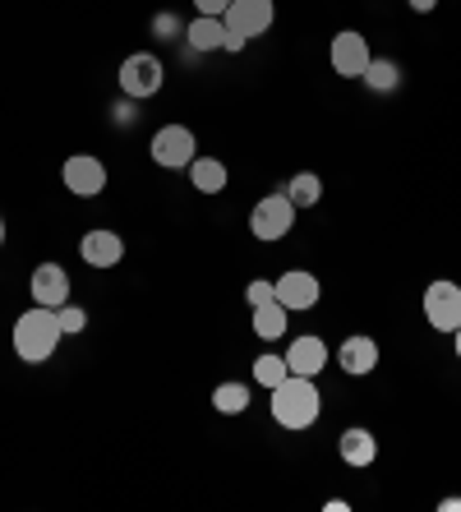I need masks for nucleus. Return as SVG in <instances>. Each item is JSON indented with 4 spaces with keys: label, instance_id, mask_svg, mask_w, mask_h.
I'll use <instances>...</instances> for the list:
<instances>
[{
    "label": "nucleus",
    "instance_id": "nucleus-22",
    "mask_svg": "<svg viewBox=\"0 0 461 512\" xmlns=\"http://www.w3.org/2000/svg\"><path fill=\"white\" fill-rule=\"evenodd\" d=\"M286 374H291V370H286V356H272V351H263V356L254 360V383H259V388H268V393L286 379Z\"/></svg>",
    "mask_w": 461,
    "mask_h": 512
},
{
    "label": "nucleus",
    "instance_id": "nucleus-16",
    "mask_svg": "<svg viewBox=\"0 0 461 512\" xmlns=\"http://www.w3.org/2000/svg\"><path fill=\"white\" fill-rule=\"evenodd\" d=\"M185 42H190L194 56H208V51H226V24L213 14H199L194 24H185Z\"/></svg>",
    "mask_w": 461,
    "mask_h": 512
},
{
    "label": "nucleus",
    "instance_id": "nucleus-4",
    "mask_svg": "<svg viewBox=\"0 0 461 512\" xmlns=\"http://www.w3.org/2000/svg\"><path fill=\"white\" fill-rule=\"evenodd\" d=\"M120 93L134 97V102H143V97H157L166 84V65L157 51H134V56L120 60Z\"/></svg>",
    "mask_w": 461,
    "mask_h": 512
},
{
    "label": "nucleus",
    "instance_id": "nucleus-26",
    "mask_svg": "<svg viewBox=\"0 0 461 512\" xmlns=\"http://www.w3.org/2000/svg\"><path fill=\"white\" fill-rule=\"evenodd\" d=\"M111 120H116V125H134V120H139L134 97H116V102H111Z\"/></svg>",
    "mask_w": 461,
    "mask_h": 512
},
{
    "label": "nucleus",
    "instance_id": "nucleus-11",
    "mask_svg": "<svg viewBox=\"0 0 461 512\" xmlns=\"http://www.w3.org/2000/svg\"><path fill=\"white\" fill-rule=\"evenodd\" d=\"M332 360L342 365V374H351V379H365V374L379 370V342L369 333H351L342 337V346L332 351Z\"/></svg>",
    "mask_w": 461,
    "mask_h": 512
},
{
    "label": "nucleus",
    "instance_id": "nucleus-28",
    "mask_svg": "<svg viewBox=\"0 0 461 512\" xmlns=\"http://www.w3.org/2000/svg\"><path fill=\"white\" fill-rule=\"evenodd\" d=\"M406 5H411L415 14H434L438 10V0H406Z\"/></svg>",
    "mask_w": 461,
    "mask_h": 512
},
{
    "label": "nucleus",
    "instance_id": "nucleus-14",
    "mask_svg": "<svg viewBox=\"0 0 461 512\" xmlns=\"http://www.w3.org/2000/svg\"><path fill=\"white\" fill-rule=\"evenodd\" d=\"M272 286H277V300H282V305H286L291 314H296V310H314V305L323 300L319 277L305 273V268H291V273H282Z\"/></svg>",
    "mask_w": 461,
    "mask_h": 512
},
{
    "label": "nucleus",
    "instance_id": "nucleus-24",
    "mask_svg": "<svg viewBox=\"0 0 461 512\" xmlns=\"http://www.w3.org/2000/svg\"><path fill=\"white\" fill-rule=\"evenodd\" d=\"M56 314H60V328H65V337H83V333H88V310H83V305L65 300Z\"/></svg>",
    "mask_w": 461,
    "mask_h": 512
},
{
    "label": "nucleus",
    "instance_id": "nucleus-12",
    "mask_svg": "<svg viewBox=\"0 0 461 512\" xmlns=\"http://www.w3.org/2000/svg\"><path fill=\"white\" fill-rule=\"evenodd\" d=\"M328 360H332V346L314 333H300L296 342L286 346V370L305 374V379H319V374L328 370Z\"/></svg>",
    "mask_w": 461,
    "mask_h": 512
},
{
    "label": "nucleus",
    "instance_id": "nucleus-27",
    "mask_svg": "<svg viewBox=\"0 0 461 512\" xmlns=\"http://www.w3.org/2000/svg\"><path fill=\"white\" fill-rule=\"evenodd\" d=\"M226 5H231V0H194V10H199V14H213V19H222Z\"/></svg>",
    "mask_w": 461,
    "mask_h": 512
},
{
    "label": "nucleus",
    "instance_id": "nucleus-9",
    "mask_svg": "<svg viewBox=\"0 0 461 512\" xmlns=\"http://www.w3.org/2000/svg\"><path fill=\"white\" fill-rule=\"evenodd\" d=\"M328 60H332V74H342V79H360L369 70V51L365 33H355V28H342V33H332V47H328Z\"/></svg>",
    "mask_w": 461,
    "mask_h": 512
},
{
    "label": "nucleus",
    "instance_id": "nucleus-13",
    "mask_svg": "<svg viewBox=\"0 0 461 512\" xmlns=\"http://www.w3.org/2000/svg\"><path fill=\"white\" fill-rule=\"evenodd\" d=\"M28 296L33 305H47V310H60L70 300V273L60 263H37L33 277H28Z\"/></svg>",
    "mask_w": 461,
    "mask_h": 512
},
{
    "label": "nucleus",
    "instance_id": "nucleus-2",
    "mask_svg": "<svg viewBox=\"0 0 461 512\" xmlns=\"http://www.w3.org/2000/svg\"><path fill=\"white\" fill-rule=\"evenodd\" d=\"M319 416H323V393L314 379L286 374V379L272 388V420L282 429H309V425H319Z\"/></svg>",
    "mask_w": 461,
    "mask_h": 512
},
{
    "label": "nucleus",
    "instance_id": "nucleus-20",
    "mask_svg": "<svg viewBox=\"0 0 461 512\" xmlns=\"http://www.w3.org/2000/svg\"><path fill=\"white\" fill-rule=\"evenodd\" d=\"M213 411L217 416H245L249 411V383L240 379H226L213 388Z\"/></svg>",
    "mask_w": 461,
    "mask_h": 512
},
{
    "label": "nucleus",
    "instance_id": "nucleus-8",
    "mask_svg": "<svg viewBox=\"0 0 461 512\" xmlns=\"http://www.w3.org/2000/svg\"><path fill=\"white\" fill-rule=\"evenodd\" d=\"M226 33H240L249 42V37H263L272 24H277V5L272 0H231L222 14Z\"/></svg>",
    "mask_w": 461,
    "mask_h": 512
},
{
    "label": "nucleus",
    "instance_id": "nucleus-23",
    "mask_svg": "<svg viewBox=\"0 0 461 512\" xmlns=\"http://www.w3.org/2000/svg\"><path fill=\"white\" fill-rule=\"evenodd\" d=\"M153 37L157 42H180V37H185V19H180L176 10H162V14H153Z\"/></svg>",
    "mask_w": 461,
    "mask_h": 512
},
{
    "label": "nucleus",
    "instance_id": "nucleus-1",
    "mask_svg": "<svg viewBox=\"0 0 461 512\" xmlns=\"http://www.w3.org/2000/svg\"><path fill=\"white\" fill-rule=\"evenodd\" d=\"M14 356L24 360V365H47L56 356V346L65 342V328H60V314L47 310V305H33L14 319Z\"/></svg>",
    "mask_w": 461,
    "mask_h": 512
},
{
    "label": "nucleus",
    "instance_id": "nucleus-10",
    "mask_svg": "<svg viewBox=\"0 0 461 512\" xmlns=\"http://www.w3.org/2000/svg\"><path fill=\"white\" fill-rule=\"evenodd\" d=\"M79 259L97 273H107V268H120L125 259V236L120 231H107V227H93L79 236Z\"/></svg>",
    "mask_w": 461,
    "mask_h": 512
},
{
    "label": "nucleus",
    "instance_id": "nucleus-32",
    "mask_svg": "<svg viewBox=\"0 0 461 512\" xmlns=\"http://www.w3.org/2000/svg\"><path fill=\"white\" fill-rule=\"evenodd\" d=\"M0 245H5V217H0Z\"/></svg>",
    "mask_w": 461,
    "mask_h": 512
},
{
    "label": "nucleus",
    "instance_id": "nucleus-18",
    "mask_svg": "<svg viewBox=\"0 0 461 512\" xmlns=\"http://www.w3.org/2000/svg\"><path fill=\"white\" fill-rule=\"evenodd\" d=\"M360 84H365L369 93H397V88H402V65L392 56H374L369 70L360 74Z\"/></svg>",
    "mask_w": 461,
    "mask_h": 512
},
{
    "label": "nucleus",
    "instance_id": "nucleus-29",
    "mask_svg": "<svg viewBox=\"0 0 461 512\" xmlns=\"http://www.w3.org/2000/svg\"><path fill=\"white\" fill-rule=\"evenodd\" d=\"M245 47H249V42L240 33H226V51H245Z\"/></svg>",
    "mask_w": 461,
    "mask_h": 512
},
{
    "label": "nucleus",
    "instance_id": "nucleus-21",
    "mask_svg": "<svg viewBox=\"0 0 461 512\" xmlns=\"http://www.w3.org/2000/svg\"><path fill=\"white\" fill-rule=\"evenodd\" d=\"M286 199L296 203V208H314V203L323 199V180H319V171H296V176L286 180Z\"/></svg>",
    "mask_w": 461,
    "mask_h": 512
},
{
    "label": "nucleus",
    "instance_id": "nucleus-17",
    "mask_svg": "<svg viewBox=\"0 0 461 512\" xmlns=\"http://www.w3.org/2000/svg\"><path fill=\"white\" fill-rule=\"evenodd\" d=\"M185 171H190V185H194V190L208 194V199H213V194H222L226 185H231V176H226V162H222V157H194Z\"/></svg>",
    "mask_w": 461,
    "mask_h": 512
},
{
    "label": "nucleus",
    "instance_id": "nucleus-31",
    "mask_svg": "<svg viewBox=\"0 0 461 512\" xmlns=\"http://www.w3.org/2000/svg\"><path fill=\"white\" fill-rule=\"evenodd\" d=\"M452 351H457V360H461V328L452 333Z\"/></svg>",
    "mask_w": 461,
    "mask_h": 512
},
{
    "label": "nucleus",
    "instance_id": "nucleus-3",
    "mask_svg": "<svg viewBox=\"0 0 461 512\" xmlns=\"http://www.w3.org/2000/svg\"><path fill=\"white\" fill-rule=\"evenodd\" d=\"M296 203L286 199L282 190L277 194H263L254 208H249V236L263 240V245H277V240L291 236V227H296Z\"/></svg>",
    "mask_w": 461,
    "mask_h": 512
},
{
    "label": "nucleus",
    "instance_id": "nucleus-6",
    "mask_svg": "<svg viewBox=\"0 0 461 512\" xmlns=\"http://www.w3.org/2000/svg\"><path fill=\"white\" fill-rule=\"evenodd\" d=\"M425 323L434 328V333H457L461 328V286L452 282V277H438V282L425 286Z\"/></svg>",
    "mask_w": 461,
    "mask_h": 512
},
{
    "label": "nucleus",
    "instance_id": "nucleus-30",
    "mask_svg": "<svg viewBox=\"0 0 461 512\" xmlns=\"http://www.w3.org/2000/svg\"><path fill=\"white\" fill-rule=\"evenodd\" d=\"M438 508H443V512H461V499H438Z\"/></svg>",
    "mask_w": 461,
    "mask_h": 512
},
{
    "label": "nucleus",
    "instance_id": "nucleus-15",
    "mask_svg": "<svg viewBox=\"0 0 461 512\" xmlns=\"http://www.w3.org/2000/svg\"><path fill=\"white\" fill-rule=\"evenodd\" d=\"M337 457H342L346 466H355V471H369V466L379 462V439H374L365 425H351V429H342V439H337Z\"/></svg>",
    "mask_w": 461,
    "mask_h": 512
},
{
    "label": "nucleus",
    "instance_id": "nucleus-19",
    "mask_svg": "<svg viewBox=\"0 0 461 512\" xmlns=\"http://www.w3.org/2000/svg\"><path fill=\"white\" fill-rule=\"evenodd\" d=\"M286 319H291V310H286L282 300L254 305V337H263V342H277V337H286Z\"/></svg>",
    "mask_w": 461,
    "mask_h": 512
},
{
    "label": "nucleus",
    "instance_id": "nucleus-25",
    "mask_svg": "<svg viewBox=\"0 0 461 512\" xmlns=\"http://www.w3.org/2000/svg\"><path fill=\"white\" fill-rule=\"evenodd\" d=\"M245 300H249V310H254V305H268V300H277V286H272L268 277H254V282L245 286Z\"/></svg>",
    "mask_w": 461,
    "mask_h": 512
},
{
    "label": "nucleus",
    "instance_id": "nucleus-5",
    "mask_svg": "<svg viewBox=\"0 0 461 512\" xmlns=\"http://www.w3.org/2000/svg\"><path fill=\"white\" fill-rule=\"evenodd\" d=\"M148 157H153L162 171H185L199 157V139H194L190 125H162L148 143Z\"/></svg>",
    "mask_w": 461,
    "mask_h": 512
},
{
    "label": "nucleus",
    "instance_id": "nucleus-7",
    "mask_svg": "<svg viewBox=\"0 0 461 512\" xmlns=\"http://www.w3.org/2000/svg\"><path fill=\"white\" fill-rule=\"evenodd\" d=\"M60 185H65L74 199H97V194L107 190V162L93 157V153L65 157V167H60Z\"/></svg>",
    "mask_w": 461,
    "mask_h": 512
}]
</instances>
